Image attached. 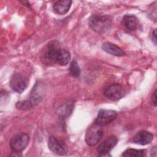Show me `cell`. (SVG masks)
<instances>
[{
    "instance_id": "cell-1",
    "label": "cell",
    "mask_w": 157,
    "mask_h": 157,
    "mask_svg": "<svg viewBox=\"0 0 157 157\" xmlns=\"http://www.w3.org/2000/svg\"><path fill=\"white\" fill-rule=\"evenodd\" d=\"M88 24L94 31L102 34L110 29L112 21L107 16L93 15L89 18Z\"/></svg>"
},
{
    "instance_id": "cell-2",
    "label": "cell",
    "mask_w": 157,
    "mask_h": 157,
    "mask_svg": "<svg viewBox=\"0 0 157 157\" xmlns=\"http://www.w3.org/2000/svg\"><path fill=\"white\" fill-rule=\"evenodd\" d=\"M102 127L94 122L88 127L85 134V141L88 145L94 146L102 139L104 135Z\"/></svg>"
},
{
    "instance_id": "cell-3",
    "label": "cell",
    "mask_w": 157,
    "mask_h": 157,
    "mask_svg": "<svg viewBox=\"0 0 157 157\" xmlns=\"http://www.w3.org/2000/svg\"><path fill=\"white\" fill-rule=\"evenodd\" d=\"M29 141V137L28 134L22 132L14 136L10 139L9 145L13 151L20 153L26 148Z\"/></svg>"
},
{
    "instance_id": "cell-4",
    "label": "cell",
    "mask_w": 157,
    "mask_h": 157,
    "mask_svg": "<svg viewBox=\"0 0 157 157\" xmlns=\"http://www.w3.org/2000/svg\"><path fill=\"white\" fill-rule=\"evenodd\" d=\"M60 47L57 41L50 42L44 50L42 55V60L46 64H52L56 63V58Z\"/></svg>"
},
{
    "instance_id": "cell-5",
    "label": "cell",
    "mask_w": 157,
    "mask_h": 157,
    "mask_svg": "<svg viewBox=\"0 0 157 157\" xmlns=\"http://www.w3.org/2000/svg\"><path fill=\"white\" fill-rule=\"evenodd\" d=\"M126 94L123 86L119 83H113L107 86L104 91V96L112 101H117Z\"/></svg>"
},
{
    "instance_id": "cell-6",
    "label": "cell",
    "mask_w": 157,
    "mask_h": 157,
    "mask_svg": "<svg viewBox=\"0 0 157 157\" xmlns=\"http://www.w3.org/2000/svg\"><path fill=\"white\" fill-rule=\"evenodd\" d=\"M9 84L13 91L21 94L28 86V80L21 74L14 73L10 78Z\"/></svg>"
},
{
    "instance_id": "cell-7",
    "label": "cell",
    "mask_w": 157,
    "mask_h": 157,
    "mask_svg": "<svg viewBox=\"0 0 157 157\" xmlns=\"http://www.w3.org/2000/svg\"><path fill=\"white\" fill-rule=\"evenodd\" d=\"M117 117V112L113 110L101 109L99 111L94 123L101 126H106L112 122Z\"/></svg>"
},
{
    "instance_id": "cell-8",
    "label": "cell",
    "mask_w": 157,
    "mask_h": 157,
    "mask_svg": "<svg viewBox=\"0 0 157 157\" xmlns=\"http://www.w3.org/2000/svg\"><path fill=\"white\" fill-rule=\"evenodd\" d=\"M48 145L50 150L57 155H64L67 152V147L66 144L54 136H50L48 138Z\"/></svg>"
},
{
    "instance_id": "cell-9",
    "label": "cell",
    "mask_w": 157,
    "mask_h": 157,
    "mask_svg": "<svg viewBox=\"0 0 157 157\" xmlns=\"http://www.w3.org/2000/svg\"><path fill=\"white\" fill-rule=\"evenodd\" d=\"M118 140L115 136H110L105 139L98 147V155L103 156L107 154L117 144Z\"/></svg>"
},
{
    "instance_id": "cell-10",
    "label": "cell",
    "mask_w": 157,
    "mask_h": 157,
    "mask_svg": "<svg viewBox=\"0 0 157 157\" xmlns=\"http://www.w3.org/2000/svg\"><path fill=\"white\" fill-rule=\"evenodd\" d=\"M153 134L147 131H141L138 132L133 137L132 142L134 143L145 145L150 144L153 140Z\"/></svg>"
},
{
    "instance_id": "cell-11",
    "label": "cell",
    "mask_w": 157,
    "mask_h": 157,
    "mask_svg": "<svg viewBox=\"0 0 157 157\" xmlns=\"http://www.w3.org/2000/svg\"><path fill=\"white\" fill-rule=\"evenodd\" d=\"M102 48L107 53L114 56H123L125 55V52L121 48L109 42H104L102 45Z\"/></svg>"
},
{
    "instance_id": "cell-12",
    "label": "cell",
    "mask_w": 157,
    "mask_h": 157,
    "mask_svg": "<svg viewBox=\"0 0 157 157\" xmlns=\"http://www.w3.org/2000/svg\"><path fill=\"white\" fill-rule=\"evenodd\" d=\"M72 4L71 0H61L56 1L53 6L54 12L59 15L66 14L69 10Z\"/></svg>"
},
{
    "instance_id": "cell-13",
    "label": "cell",
    "mask_w": 157,
    "mask_h": 157,
    "mask_svg": "<svg viewBox=\"0 0 157 157\" xmlns=\"http://www.w3.org/2000/svg\"><path fill=\"white\" fill-rule=\"evenodd\" d=\"M74 102L73 101H68L61 106L56 110V113L61 118H65L69 116L73 110Z\"/></svg>"
},
{
    "instance_id": "cell-14",
    "label": "cell",
    "mask_w": 157,
    "mask_h": 157,
    "mask_svg": "<svg viewBox=\"0 0 157 157\" xmlns=\"http://www.w3.org/2000/svg\"><path fill=\"white\" fill-rule=\"evenodd\" d=\"M123 25L129 30H135L138 26V19L134 15H125L123 18Z\"/></svg>"
},
{
    "instance_id": "cell-15",
    "label": "cell",
    "mask_w": 157,
    "mask_h": 157,
    "mask_svg": "<svg viewBox=\"0 0 157 157\" xmlns=\"http://www.w3.org/2000/svg\"><path fill=\"white\" fill-rule=\"evenodd\" d=\"M70 59V53L67 50L60 48L56 55V63H58L61 66H65L69 63Z\"/></svg>"
},
{
    "instance_id": "cell-16",
    "label": "cell",
    "mask_w": 157,
    "mask_h": 157,
    "mask_svg": "<svg viewBox=\"0 0 157 157\" xmlns=\"http://www.w3.org/2000/svg\"><path fill=\"white\" fill-rule=\"evenodd\" d=\"M145 150H137L133 148H128L123 151V156H134V157H143L145 156Z\"/></svg>"
},
{
    "instance_id": "cell-17",
    "label": "cell",
    "mask_w": 157,
    "mask_h": 157,
    "mask_svg": "<svg viewBox=\"0 0 157 157\" xmlns=\"http://www.w3.org/2000/svg\"><path fill=\"white\" fill-rule=\"evenodd\" d=\"M69 72L72 76L78 77L80 74V69L77 61L72 60L69 67Z\"/></svg>"
},
{
    "instance_id": "cell-18",
    "label": "cell",
    "mask_w": 157,
    "mask_h": 157,
    "mask_svg": "<svg viewBox=\"0 0 157 157\" xmlns=\"http://www.w3.org/2000/svg\"><path fill=\"white\" fill-rule=\"evenodd\" d=\"M151 102L154 106H156V90H155L151 96Z\"/></svg>"
},
{
    "instance_id": "cell-19",
    "label": "cell",
    "mask_w": 157,
    "mask_h": 157,
    "mask_svg": "<svg viewBox=\"0 0 157 157\" xmlns=\"http://www.w3.org/2000/svg\"><path fill=\"white\" fill-rule=\"evenodd\" d=\"M150 156H156V147L154 146L151 148L150 151Z\"/></svg>"
},
{
    "instance_id": "cell-20",
    "label": "cell",
    "mask_w": 157,
    "mask_h": 157,
    "mask_svg": "<svg viewBox=\"0 0 157 157\" xmlns=\"http://www.w3.org/2000/svg\"><path fill=\"white\" fill-rule=\"evenodd\" d=\"M156 29H154L153 31L152 32L151 34V40H153V42H155V44L156 43Z\"/></svg>"
}]
</instances>
